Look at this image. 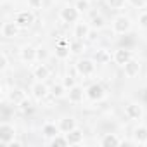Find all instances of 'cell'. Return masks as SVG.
Wrapping results in <instances>:
<instances>
[{
    "instance_id": "6da1fadb",
    "label": "cell",
    "mask_w": 147,
    "mask_h": 147,
    "mask_svg": "<svg viewBox=\"0 0 147 147\" xmlns=\"http://www.w3.org/2000/svg\"><path fill=\"white\" fill-rule=\"evenodd\" d=\"M111 28H113L114 35H126L131 30V19L128 16H125V14H119V16H116L113 19Z\"/></svg>"
},
{
    "instance_id": "7a4b0ae2",
    "label": "cell",
    "mask_w": 147,
    "mask_h": 147,
    "mask_svg": "<svg viewBox=\"0 0 147 147\" xmlns=\"http://www.w3.org/2000/svg\"><path fill=\"white\" fill-rule=\"evenodd\" d=\"M14 138H16V128L11 123L4 121L2 125H0V144L5 145V147H11V145L16 144Z\"/></svg>"
},
{
    "instance_id": "3957f363",
    "label": "cell",
    "mask_w": 147,
    "mask_h": 147,
    "mask_svg": "<svg viewBox=\"0 0 147 147\" xmlns=\"http://www.w3.org/2000/svg\"><path fill=\"white\" fill-rule=\"evenodd\" d=\"M76 73L80 76H83V78H90V76H94V73H95V69H97V66H95V61L94 59H78V62H76Z\"/></svg>"
},
{
    "instance_id": "277c9868",
    "label": "cell",
    "mask_w": 147,
    "mask_h": 147,
    "mask_svg": "<svg viewBox=\"0 0 147 147\" xmlns=\"http://www.w3.org/2000/svg\"><path fill=\"white\" fill-rule=\"evenodd\" d=\"M80 14H82V12H80L75 5L66 4V7H62V9L59 11V19H61L62 23H67V24H75V23H78Z\"/></svg>"
},
{
    "instance_id": "5b68a950",
    "label": "cell",
    "mask_w": 147,
    "mask_h": 147,
    "mask_svg": "<svg viewBox=\"0 0 147 147\" xmlns=\"http://www.w3.org/2000/svg\"><path fill=\"white\" fill-rule=\"evenodd\" d=\"M14 21H16V24L21 28V30H28L33 23H35V16H33V12L28 9V11H19L16 16H14Z\"/></svg>"
},
{
    "instance_id": "8992f818",
    "label": "cell",
    "mask_w": 147,
    "mask_h": 147,
    "mask_svg": "<svg viewBox=\"0 0 147 147\" xmlns=\"http://www.w3.org/2000/svg\"><path fill=\"white\" fill-rule=\"evenodd\" d=\"M130 59H133V54H131V50L126 49V47H119V49H116L114 54H113L114 64H118V66H121V67H123Z\"/></svg>"
},
{
    "instance_id": "52a82bcc",
    "label": "cell",
    "mask_w": 147,
    "mask_h": 147,
    "mask_svg": "<svg viewBox=\"0 0 147 147\" xmlns=\"http://www.w3.org/2000/svg\"><path fill=\"white\" fill-rule=\"evenodd\" d=\"M49 94H50V88L45 85V82L36 80V82L31 85V95H33L35 100H43Z\"/></svg>"
},
{
    "instance_id": "ba28073f",
    "label": "cell",
    "mask_w": 147,
    "mask_h": 147,
    "mask_svg": "<svg viewBox=\"0 0 147 147\" xmlns=\"http://www.w3.org/2000/svg\"><path fill=\"white\" fill-rule=\"evenodd\" d=\"M85 95H87L90 100L99 102V100H102V99L106 97V90H104V87H102L100 83H92V85L85 90Z\"/></svg>"
},
{
    "instance_id": "9c48e42d",
    "label": "cell",
    "mask_w": 147,
    "mask_h": 147,
    "mask_svg": "<svg viewBox=\"0 0 147 147\" xmlns=\"http://www.w3.org/2000/svg\"><path fill=\"white\" fill-rule=\"evenodd\" d=\"M36 49H38V47H35V45H31V43L23 45L21 50H19L21 61H23V62H28V64L35 62V61H36Z\"/></svg>"
},
{
    "instance_id": "30bf717a",
    "label": "cell",
    "mask_w": 147,
    "mask_h": 147,
    "mask_svg": "<svg viewBox=\"0 0 147 147\" xmlns=\"http://www.w3.org/2000/svg\"><path fill=\"white\" fill-rule=\"evenodd\" d=\"M125 116H126L128 119H135V121L142 119V116H144L142 106L137 104V102H130V104H126V106H125Z\"/></svg>"
},
{
    "instance_id": "8fae6325",
    "label": "cell",
    "mask_w": 147,
    "mask_h": 147,
    "mask_svg": "<svg viewBox=\"0 0 147 147\" xmlns=\"http://www.w3.org/2000/svg\"><path fill=\"white\" fill-rule=\"evenodd\" d=\"M90 30H92V26H90L88 23H85V21H78V23H75V30H73V35H75L76 40H87L88 35H90Z\"/></svg>"
},
{
    "instance_id": "7c38bea8",
    "label": "cell",
    "mask_w": 147,
    "mask_h": 147,
    "mask_svg": "<svg viewBox=\"0 0 147 147\" xmlns=\"http://www.w3.org/2000/svg\"><path fill=\"white\" fill-rule=\"evenodd\" d=\"M54 54H55V57H57V59H61V61H64V59H67V57L71 55V47H69V42H66L64 38H61V40H57V43H55V50H54Z\"/></svg>"
},
{
    "instance_id": "4fadbf2b",
    "label": "cell",
    "mask_w": 147,
    "mask_h": 147,
    "mask_svg": "<svg viewBox=\"0 0 147 147\" xmlns=\"http://www.w3.org/2000/svg\"><path fill=\"white\" fill-rule=\"evenodd\" d=\"M123 71H125V76L126 78H135L138 73H140V62L138 59H130L125 66H123Z\"/></svg>"
},
{
    "instance_id": "5bb4252c",
    "label": "cell",
    "mask_w": 147,
    "mask_h": 147,
    "mask_svg": "<svg viewBox=\"0 0 147 147\" xmlns=\"http://www.w3.org/2000/svg\"><path fill=\"white\" fill-rule=\"evenodd\" d=\"M19 30H21V28L16 24V21H5V23L2 24V28H0L4 38H14V36H18Z\"/></svg>"
},
{
    "instance_id": "9a60e30c",
    "label": "cell",
    "mask_w": 147,
    "mask_h": 147,
    "mask_svg": "<svg viewBox=\"0 0 147 147\" xmlns=\"http://www.w3.org/2000/svg\"><path fill=\"white\" fill-rule=\"evenodd\" d=\"M7 97H9V100H11L12 104H16V106H19L24 99H28L26 92H24L23 88H19V87L11 88V92H7Z\"/></svg>"
},
{
    "instance_id": "2e32d148",
    "label": "cell",
    "mask_w": 147,
    "mask_h": 147,
    "mask_svg": "<svg viewBox=\"0 0 147 147\" xmlns=\"http://www.w3.org/2000/svg\"><path fill=\"white\" fill-rule=\"evenodd\" d=\"M83 97H85V92H83V88L80 85H75V87H71L67 90V99L73 104H80L83 100Z\"/></svg>"
},
{
    "instance_id": "e0dca14e",
    "label": "cell",
    "mask_w": 147,
    "mask_h": 147,
    "mask_svg": "<svg viewBox=\"0 0 147 147\" xmlns=\"http://www.w3.org/2000/svg\"><path fill=\"white\" fill-rule=\"evenodd\" d=\"M49 76H50V67H49L45 62H40V64L33 69V78H35V80H42V82H45Z\"/></svg>"
},
{
    "instance_id": "ac0fdd59",
    "label": "cell",
    "mask_w": 147,
    "mask_h": 147,
    "mask_svg": "<svg viewBox=\"0 0 147 147\" xmlns=\"http://www.w3.org/2000/svg\"><path fill=\"white\" fill-rule=\"evenodd\" d=\"M66 135V138H67V142H69V145H80L82 142H83V131L76 126L75 130H71V131H67V133H64Z\"/></svg>"
},
{
    "instance_id": "d6986e66",
    "label": "cell",
    "mask_w": 147,
    "mask_h": 147,
    "mask_svg": "<svg viewBox=\"0 0 147 147\" xmlns=\"http://www.w3.org/2000/svg\"><path fill=\"white\" fill-rule=\"evenodd\" d=\"M131 137H133V142L135 144H147V126L140 125V126L133 128Z\"/></svg>"
},
{
    "instance_id": "ffe728a7",
    "label": "cell",
    "mask_w": 147,
    "mask_h": 147,
    "mask_svg": "<svg viewBox=\"0 0 147 147\" xmlns=\"http://www.w3.org/2000/svg\"><path fill=\"white\" fill-rule=\"evenodd\" d=\"M119 144H121V138L116 133H106L100 138V145L102 147H114V145H119Z\"/></svg>"
},
{
    "instance_id": "44dd1931",
    "label": "cell",
    "mask_w": 147,
    "mask_h": 147,
    "mask_svg": "<svg viewBox=\"0 0 147 147\" xmlns=\"http://www.w3.org/2000/svg\"><path fill=\"white\" fill-rule=\"evenodd\" d=\"M57 126H59L61 133H67V131L76 128V121H75V118H62Z\"/></svg>"
},
{
    "instance_id": "7402d4cb",
    "label": "cell",
    "mask_w": 147,
    "mask_h": 147,
    "mask_svg": "<svg viewBox=\"0 0 147 147\" xmlns=\"http://www.w3.org/2000/svg\"><path fill=\"white\" fill-rule=\"evenodd\" d=\"M42 133H43L47 138H54L55 135L61 133V130H59V126L54 125V123H45V125L42 126Z\"/></svg>"
},
{
    "instance_id": "603a6c76",
    "label": "cell",
    "mask_w": 147,
    "mask_h": 147,
    "mask_svg": "<svg viewBox=\"0 0 147 147\" xmlns=\"http://www.w3.org/2000/svg\"><path fill=\"white\" fill-rule=\"evenodd\" d=\"M66 92H67V88H66L64 83H55V85L50 87V95H52L54 99H61V97H64Z\"/></svg>"
},
{
    "instance_id": "cb8c5ba5",
    "label": "cell",
    "mask_w": 147,
    "mask_h": 147,
    "mask_svg": "<svg viewBox=\"0 0 147 147\" xmlns=\"http://www.w3.org/2000/svg\"><path fill=\"white\" fill-rule=\"evenodd\" d=\"M50 145L52 147H66V145H69V142H67V138H66V135L62 133H59V135H55L54 138H50Z\"/></svg>"
},
{
    "instance_id": "d4e9b609",
    "label": "cell",
    "mask_w": 147,
    "mask_h": 147,
    "mask_svg": "<svg viewBox=\"0 0 147 147\" xmlns=\"http://www.w3.org/2000/svg\"><path fill=\"white\" fill-rule=\"evenodd\" d=\"M69 47H71V54H80L82 50H85L83 40H76V38H75V42L69 43Z\"/></svg>"
},
{
    "instance_id": "484cf974",
    "label": "cell",
    "mask_w": 147,
    "mask_h": 147,
    "mask_svg": "<svg viewBox=\"0 0 147 147\" xmlns=\"http://www.w3.org/2000/svg\"><path fill=\"white\" fill-rule=\"evenodd\" d=\"M106 2H107V5H109L113 11H119V9L125 7L126 0H106Z\"/></svg>"
},
{
    "instance_id": "4316f807",
    "label": "cell",
    "mask_w": 147,
    "mask_h": 147,
    "mask_svg": "<svg viewBox=\"0 0 147 147\" xmlns=\"http://www.w3.org/2000/svg\"><path fill=\"white\" fill-rule=\"evenodd\" d=\"M75 7L80 12H87L88 7H90V2H88V0H75Z\"/></svg>"
},
{
    "instance_id": "83f0119b",
    "label": "cell",
    "mask_w": 147,
    "mask_h": 147,
    "mask_svg": "<svg viewBox=\"0 0 147 147\" xmlns=\"http://www.w3.org/2000/svg\"><path fill=\"white\" fill-rule=\"evenodd\" d=\"M104 26H106L104 18H102V16H94V19H92V28H95V30H102Z\"/></svg>"
},
{
    "instance_id": "f1b7e54d",
    "label": "cell",
    "mask_w": 147,
    "mask_h": 147,
    "mask_svg": "<svg viewBox=\"0 0 147 147\" xmlns=\"http://www.w3.org/2000/svg\"><path fill=\"white\" fill-rule=\"evenodd\" d=\"M47 57H49V50H47L45 47H38V49H36V61L45 62Z\"/></svg>"
},
{
    "instance_id": "f546056e",
    "label": "cell",
    "mask_w": 147,
    "mask_h": 147,
    "mask_svg": "<svg viewBox=\"0 0 147 147\" xmlns=\"http://www.w3.org/2000/svg\"><path fill=\"white\" fill-rule=\"evenodd\" d=\"M137 21H138V26H140L142 30H145V31H147V11H142V12L138 14Z\"/></svg>"
},
{
    "instance_id": "4dcf8cb0",
    "label": "cell",
    "mask_w": 147,
    "mask_h": 147,
    "mask_svg": "<svg viewBox=\"0 0 147 147\" xmlns=\"http://www.w3.org/2000/svg\"><path fill=\"white\" fill-rule=\"evenodd\" d=\"M126 2L133 9H144V7H147V0H126Z\"/></svg>"
},
{
    "instance_id": "1f68e13d",
    "label": "cell",
    "mask_w": 147,
    "mask_h": 147,
    "mask_svg": "<svg viewBox=\"0 0 147 147\" xmlns=\"http://www.w3.org/2000/svg\"><path fill=\"white\" fill-rule=\"evenodd\" d=\"M9 67V59H7V54L5 52H2V54H0V71H5Z\"/></svg>"
},
{
    "instance_id": "d6a6232c",
    "label": "cell",
    "mask_w": 147,
    "mask_h": 147,
    "mask_svg": "<svg viewBox=\"0 0 147 147\" xmlns=\"http://www.w3.org/2000/svg\"><path fill=\"white\" fill-rule=\"evenodd\" d=\"M42 5H43V0H28V7L31 11H38L42 9Z\"/></svg>"
},
{
    "instance_id": "836d02e7",
    "label": "cell",
    "mask_w": 147,
    "mask_h": 147,
    "mask_svg": "<svg viewBox=\"0 0 147 147\" xmlns=\"http://www.w3.org/2000/svg\"><path fill=\"white\" fill-rule=\"evenodd\" d=\"M19 107L24 111V113H31L33 111V106H31V102H30V99H24L21 104H19Z\"/></svg>"
},
{
    "instance_id": "e575fe53",
    "label": "cell",
    "mask_w": 147,
    "mask_h": 147,
    "mask_svg": "<svg viewBox=\"0 0 147 147\" xmlns=\"http://www.w3.org/2000/svg\"><path fill=\"white\" fill-rule=\"evenodd\" d=\"M62 83H64V85H66V88H67V90H69V88H71V87H75V85H76V82H75V80H73V78H71V76H66V78H64V82H62Z\"/></svg>"
},
{
    "instance_id": "d590c367",
    "label": "cell",
    "mask_w": 147,
    "mask_h": 147,
    "mask_svg": "<svg viewBox=\"0 0 147 147\" xmlns=\"http://www.w3.org/2000/svg\"><path fill=\"white\" fill-rule=\"evenodd\" d=\"M64 2H66V4H69V2H71V0H64Z\"/></svg>"
},
{
    "instance_id": "8d00e7d4",
    "label": "cell",
    "mask_w": 147,
    "mask_h": 147,
    "mask_svg": "<svg viewBox=\"0 0 147 147\" xmlns=\"http://www.w3.org/2000/svg\"><path fill=\"white\" fill-rule=\"evenodd\" d=\"M145 100H147V90H145Z\"/></svg>"
},
{
    "instance_id": "74e56055",
    "label": "cell",
    "mask_w": 147,
    "mask_h": 147,
    "mask_svg": "<svg viewBox=\"0 0 147 147\" xmlns=\"http://www.w3.org/2000/svg\"><path fill=\"white\" fill-rule=\"evenodd\" d=\"M88 2H94V0H88Z\"/></svg>"
}]
</instances>
